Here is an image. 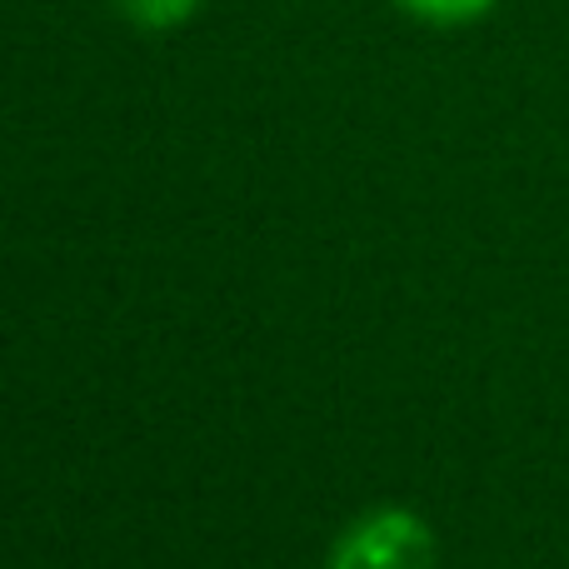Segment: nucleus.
Listing matches in <instances>:
<instances>
[{"label":"nucleus","instance_id":"obj_2","mask_svg":"<svg viewBox=\"0 0 569 569\" xmlns=\"http://www.w3.org/2000/svg\"><path fill=\"white\" fill-rule=\"evenodd\" d=\"M110 6H116L136 30H150V36H156V30H180L206 0H110Z\"/></svg>","mask_w":569,"mask_h":569},{"label":"nucleus","instance_id":"obj_3","mask_svg":"<svg viewBox=\"0 0 569 569\" xmlns=\"http://www.w3.org/2000/svg\"><path fill=\"white\" fill-rule=\"evenodd\" d=\"M405 16L425 20V26H440V30H455V26H475L485 20L500 0H395Z\"/></svg>","mask_w":569,"mask_h":569},{"label":"nucleus","instance_id":"obj_1","mask_svg":"<svg viewBox=\"0 0 569 569\" xmlns=\"http://www.w3.org/2000/svg\"><path fill=\"white\" fill-rule=\"evenodd\" d=\"M325 569H440V540L425 515L380 505L345 525Z\"/></svg>","mask_w":569,"mask_h":569}]
</instances>
